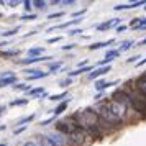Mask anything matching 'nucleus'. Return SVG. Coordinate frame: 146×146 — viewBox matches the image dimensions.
Returning <instances> with one entry per match:
<instances>
[{
	"instance_id": "39448f33",
	"label": "nucleus",
	"mask_w": 146,
	"mask_h": 146,
	"mask_svg": "<svg viewBox=\"0 0 146 146\" xmlns=\"http://www.w3.org/2000/svg\"><path fill=\"white\" fill-rule=\"evenodd\" d=\"M56 128H58V131L62 133V135H71V133H74L76 130H77V125H76V121H71V120H61V121H58L56 123Z\"/></svg>"
},
{
	"instance_id": "412c9836",
	"label": "nucleus",
	"mask_w": 146,
	"mask_h": 146,
	"mask_svg": "<svg viewBox=\"0 0 146 146\" xmlns=\"http://www.w3.org/2000/svg\"><path fill=\"white\" fill-rule=\"evenodd\" d=\"M61 66H62V62H51L49 64V71L51 72H56L58 69H61Z\"/></svg>"
},
{
	"instance_id": "9b49d317",
	"label": "nucleus",
	"mask_w": 146,
	"mask_h": 146,
	"mask_svg": "<svg viewBox=\"0 0 146 146\" xmlns=\"http://www.w3.org/2000/svg\"><path fill=\"white\" fill-rule=\"evenodd\" d=\"M118 23H120V18H115V20L104 21V23H100V25H97V30H99V31H105V30H108V28L115 27V25H118Z\"/></svg>"
},
{
	"instance_id": "49530a36",
	"label": "nucleus",
	"mask_w": 146,
	"mask_h": 146,
	"mask_svg": "<svg viewBox=\"0 0 146 146\" xmlns=\"http://www.w3.org/2000/svg\"><path fill=\"white\" fill-rule=\"evenodd\" d=\"M71 48H74V44H67V46H62V49H71Z\"/></svg>"
},
{
	"instance_id": "b1692460",
	"label": "nucleus",
	"mask_w": 146,
	"mask_h": 146,
	"mask_svg": "<svg viewBox=\"0 0 146 146\" xmlns=\"http://www.w3.org/2000/svg\"><path fill=\"white\" fill-rule=\"evenodd\" d=\"M64 97H67V92H62V94H56V95H51L49 99H51V100H62Z\"/></svg>"
},
{
	"instance_id": "58836bf2",
	"label": "nucleus",
	"mask_w": 146,
	"mask_h": 146,
	"mask_svg": "<svg viewBox=\"0 0 146 146\" xmlns=\"http://www.w3.org/2000/svg\"><path fill=\"white\" fill-rule=\"evenodd\" d=\"M86 13V10H79V12H76V13H72V17H80V15Z\"/></svg>"
},
{
	"instance_id": "473e14b6",
	"label": "nucleus",
	"mask_w": 146,
	"mask_h": 146,
	"mask_svg": "<svg viewBox=\"0 0 146 146\" xmlns=\"http://www.w3.org/2000/svg\"><path fill=\"white\" fill-rule=\"evenodd\" d=\"M23 146H41V145L38 143V141H27Z\"/></svg>"
},
{
	"instance_id": "de8ad7c7",
	"label": "nucleus",
	"mask_w": 146,
	"mask_h": 146,
	"mask_svg": "<svg viewBox=\"0 0 146 146\" xmlns=\"http://www.w3.org/2000/svg\"><path fill=\"white\" fill-rule=\"evenodd\" d=\"M3 128H5V126H3V125H2V126H0V130H3Z\"/></svg>"
},
{
	"instance_id": "2f4dec72",
	"label": "nucleus",
	"mask_w": 146,
	"mask_h": 146,
	"mask_svg": "<svg viewBox=\"0 0 146 146\" xmlns=\"http://www.w3.org/2000/svg\"><path fill=\"white\" fill-rule=\"evenodd\" d=\"M15 89H17V90H27L28 86H27V84H17V86H15Z\"/></svg>"
},
{
	"instance_id": "c756f323",
	"label": "nucleus",
	"mask_w": 146,
	"mask_h": 146,
	"mask_svg": "<svg viewBox=\"0 0 146 146\" xmlns=\"http://www.w3.org/2000/svg\"><path fill=\"white\" fill-rule=\"evenodd\" d=\"M17 31H18V28H15V30H10V31H5V33H3V36H5V38H8V36H13Z\"/></svg>"
},
{
	"instance_id": "a878e982",
	"label": "nucleus",
	"mask_w": 146,
	"mask_h": 146,
	"mask_svg": "<svg viewBox=\"0 0 146 146\" xmlns=\"http://www.w3.org/2000/svg\"><path fill=\"white\" fill-rule=\"evenodd\" d=\"M31 120H35V115H28V117H25V118H21L20 121H18V125H25V123L31 121Z\"/></svg>"
},
{
	"instance_id": "f03ea898",
	"label": "nucleus",
	"mask_w": 146,
	"mask_h": 146,
	"mask_svg": "<svg viewBox=\"0 0 146 146\" xmlns=\"http://www.w3.org/2000/svg\"><path fill=\"white\" fill-rule=\"evenodd\" d=\"M126 94H128V97H130V104H131L133 108H135L136 112H139L141 115H146V97L145 95H141L136 89H133L131 92H126Z\"/></svg>"
},
{
	"instance_id": "dca6fc26",
	"label": "nucleus",
	"mask_w": 146,
	"mask_h": 146,
	"mask_svg": "<svg viewBox=\"0 0 146 146\" xmlns=\"http://www.w3.org/2000/svg\"><path fill=\"white\" fill-rule=\"evenodd\" d=\"M67 104H69V100H64V102H61L59 105L54 108V117H56V115H61V113L64 112V110L67 108Z\"/></svg>"
},
{
	"instance_id": "1a4fd4ad",
	"label": "nucleus",
	"mask_w": 146,
	"mask_h": 146,
	"mask_svg": "<svg viewBox=\"0 0 146 146\" xmlns=\"http://www.w3.org/2000/svg\"><path fill=\"white\" fill-rule=\"evenodd\" d=\"M118 49H110V51H107V54H105V58H104V59L100 61L99 64H100V67L102 66H105L107 62H110V61H113L115 59V58H117V56H118Z\"/></svg>"
},
{
	"instance_id": "f3484780",
	"label": "nucleus",
	"mask_w": 146,
	"mask_h": 146,
	"mask_svg": "<svg viewBox=\"0 0 146 146\" xmlns=\"http://www.w3.org/2000/svg\"><path fill=\"white\" fill-rule=\"evenodd\" d=\"M113 43V40H108V41H100V43H95V44H90L89 46V49H100V48H105L107 44H112Z\"/></svg>"
},
{
	"instance_id": "8fccbe9b",
	"label": "nucleus",
	"mask_w": 146,
	"mask_h": 146,
	"mask_svg": "<svg viewBox=\"0 0 146 146\" xmlns=\"http://www.w3.org/2000/svg\"><path fill=\"white\" fill-rule=\"evenodd\" d=\"M145 10H146V5H145Z\"/></svg>"
},
{
	"instance_id": "f8f14e48",
	"label": "nucleus",
	"mask_w": 146,
	"mask_h": 146,
	"mask_svg": "<svg viewBox=\"0 0 146 146\" xmlns=\"http://www.w3.org/2000/svg\"><path fill=\"white\" fill-rule=\"evenodd\" d=\"M51 59V56H40V58H27V59H21V64H33V62H40V61H48Z\"/></svg>"
},
{
	"instance_id": "4be33fe9",
	"label": "nucleus",
	"mask_w": 146,
	"mask_h": 146,
	"mask_svg": "<svg viewBox=\"0 0 146 146\" xmlns=\"http://www.w3.org/2000/svg\"><path fill=\"white\" fill-rule=\"evenodd\" d=\"M27 102H28L27 99H18V100H12V102H10V105H12V107H15V105H25Z\"/></svg>"
},
{
	"instance_id": "6e6552de",
	"label": "nucleus",
	"mask_w": 146,
	"mask_h": 146,
	"mask_svg": "<svg viewBox=\"0 0 146 146\" xmlns=\"http://www.w3.org/2000/svg\"><path fill=\"white\" fill-rule=\"evenodd\" d=\"M108 71H112V67L110 66H102L99 67V69H95V71H92V72L89 74V79H97V77H100V76H104V74H107Z\"/></svg>"
},
{
	"instance_id": "e433bc0d",
	"label": "nucleus",
	"mask_w": 146,
	"mask_h": 146,
	"mask_svg": "<svg viewBox=\"0 0 146 146\" xmlns=\"http://www.w3.org/2000/svg\"><path fill=\"white\" fill-rule=\"evenodd\" d=\"M79 33H82V30H79V28H76V30H71V31H69V35H79Z\"/></svg>"
},
{
	"instance_id": "bb28decb",
	"label": "nucleus",
	"mask_w": 146,
	"mask_h": 146,
	"mask_svg": "<svg viewBox=\"0 0 146 146\" xmlns=\"http://www.w3.org/2000/svg\"><path fill=\"white\" fill-rule=\"evenodd\" d=\"M18 51L15 49V51H3V53H0V56H3V58H7V56H17Z\"/></svg>"
},
{
	"instance_id": "a211bd4d",
	"label": "nucleus",
	"mask_w": 146,
	"mask_h": 146,
	"mask_svg": "<svg viewBox=\"0 0 146 146\" xmlns=\"http://www.w3.org/2000/svg\"><path fill=\"white\" fill-rule=\"evenodd\" d=\"M131 46H136V44H135L131 40L123 41V43H121V46H120V49H118V53H123V51H126V49H130Z\"/></svg>"
},
{
	"instance_id": "37998d69",
	"label": "nucleus",
	"mask_w": 146,
	"mask_h": 146,
	"mask_svg": "<svg viewBox=\"0 0 146 146\" xmlns=\"http://www.w3.org/2000/svg\"><path fill=\"white\" fill-rule=\"evenodd\" d=\"M20 2H8V7H17Z\"/></svg>"
},
{
	"instance_id": "09e8293b",
	"label": "nucleus",
	"mask_w": 146,
	"mask_h": 146,
	"mask_svg": "<svg viewBox=\"0 0 146 146\" xmlns=\"http://www.w3.org/2000/svg\"><path fill=\"white\" fill-rule=\"evenodd\" d=\"M0 146H5V145H3V143H2V145H0Z\"/></svg>"
},
{
	"instance_id": "20e7f679",
	"label": "nucleus",
	"mask_w": 146,
	"mask_h": 146,
	"mask_svg": "<svg viewBox=\"0 0 146 146\" xmlns=\"http://www.w3.org/2000/svg\"><path fill=\"white\" fill-rule=\"evenodd\" d=\"M69 143L72 146H89V143H90V135L87 131H84V130L77 128L74 133L69 135Z\"/></svg>"
},
{
	"instance_id": "c9c22d12",
	"label": "nucleus",
	"mask_w": 146,
	"mask_h": 146,
	"mask_svg": "<svg viewBox=\"0 0 146 146\" xmlns=\"http://www.w3.org/2000/svg\"><path fill=\"white\" fill-rule=\"evenodd\" d=\"M56 41H61V36H54V38H49L48 43H56Z\"/></svg>"
},
{
	"instance_id": "ddd939ff",
	"label": "nucleus",
	"mask_w": 146,
	"mask_h": 146,
	"mask_svg": "<svg viewBox=\"0 0 146 146\" xmlns=\"http://www.w3.org/2000/svg\"><path fill=\"white\" fill-rule=\"evenodd\" d=\"M17 82V76H10V77H3V79H0V87H7L10 84H15Z\"/></svg>"
},
{
	"instance_id": "4c0bfd02",
	"label": "nucleus",
	"mask_w": 146,
	"mask_h": 146,
	"mask_svg": "<svg viewBox=\"0 0 146 146\" xmlns=\"http://www.w3.org/2000/svg\"><path fill=\"white\" fill-rule=\"evenodd\" d=\"M125 25H118V27H117V31H118V33H121V31H125Z\"/></svg>"
},
{
	"instance_id": "393cba45",
	"label": "nucleus",
	"mask_w": 146,
	"mask_h": 146,
	"mask_svg": "<svg viewBox=\"0 0 146 146\" xmlns=\"http://www.w3.org/2000/svg\"><path fill=\"white\" fill-rule=\"evenodd\" d=\"M143 28H146V18H141V20L138 21V25L133 28V30H143Z\"/></svg>"
},
{
	"instance_id": "423d86ee",
	"label": "nucleus",
	"mask_w": 146,
	"mask_h": 146,
	"mask_svg": "<svg viewBox=\"0 0 146 146\" xmlns=\"http://www.w3.org/2000/svg\"><path fill=\"white\" fill-rule=\"evenodd\" d=\"M48 139L53 143V146H66L67 145V136L66 135H62V133L56 131V133H49L46 135Z\"/></svg>"
},
{
	"instance_id": "aec40b11",
	"label": "nucleus",
	"mask_w": 146,
	"mask_h": 146,
	"mask_svg": "<svg viewBox=\"0 0 146 146\" xmlns=\"http://www.w3.org/2000/svg\"><path fill=\"white\" fill-rule=\"evenodd\" d=\"M30 95H44V89H43V87L31 89V90H30Z\"/></svg>"
},
{
	"instance_id": "6ab92c4d",
	"label": "nucleus",
	"mask_w": 146,
	"mask_h": 146,
	"mask_svg": "<svg viewBox=\"0 0 146 146\" xmlns=\"http://www.w3.org/2000/svg\"><path fill=\"white\" fill-rule=\"evenodd\" d=\"M48 74L46 72H41V71H38V72H35V74H30L28 76V79L30 80H35V79H41V77H46Z\"/></svg>"
},
{
	"instance_id": "c85d7f7f",
	"label": "nucleus",
	"mask_w": 146,
	"mask_h": 146,
	"mask_svg": "<svg viewBox=\"0 0 146 146\" xmlns=\"http://www.w3.org/2000/svg\"><path fill=\"white\" fill-rule=\"evenodd\" d=\"M35 18H36V15H33V13H28V15H23V17H21V20H35Z\"/></svg>"
},
{
	"instance_id": "2eb2a0df",
	"label": "nucleus",
	"mask_w": 146,
	"mask_h": 146,
	"mask_svg": "<svg viewBox=\"0 0 146 146\" xmlns=\"http://www.w3.org/2000/svg\"><path fill=\"white\" fill-rule=\"evenodd\" d=\"M43 53H44V49H43V48H31V49H28L30 58H40Z\"/></svg>"
},
{
	"instance_id": "4468645a",
	"label": "nucleus",
	"mask_w": 146,
	"mask_h": 146,
	"mask_svg": "<svg viewBox=\"0 0 146 146\" xmlns=\"http://www.w3.org/2000/svg\"><path fill=\"white\" fill-rule=\"evenodd\" d=\"M80 20H82V18H74V20H69V21H66V23H61V25H58V27H54V28H67V27H72V25H76V23H79ZM54 28H51L49 31H54Z\"/></svg>"
},
{
	"instance_id": "f704fd0d",
	"label": "nucleus",
	"mask_w": 146,
	"mask_h": 146,
	"mask_svg": "<svg viewBox=\"0 0 146 146\" xmlns=\"http://www.w3.org/2000/svg\"><path fill=\"white\" fill-rule=\"evenodd\" d=\"M58 3H61V5H72L74 0H67V2L66 0H62V2H58Z\"/></svg>"
},
{
	"instance_id": "0eeeda50",
	"label": "nucleus",
	"mask_w": 146,
	"mask_h": 146,
	"mask_svg": "<svg viewBox=\"0 0 146 146\" xmlns=\"http://www.w3.org/2000/svg\"><path fill=\"white\" fill-rule=\"evenodd\" d=\"M135 89H136L141 95L146 97V74H141L138 79L135 80Z\"/></svg>"
},
{
	"instance_id": "7ed1b4c3",
	"label": "nucleus",
	"mask_w": 146,
	"mask_h": 146,
	"mask_svg": "<svg viewBox=\"0 0 146 146\" xmlns=\"http://www.w3.org/2000/svg\"><path fill=\"white\" fill-rule=\"evenodd\" d=\"M105 107L110 110V112L117 117L118 120L121 118H125V115H126V104H123V102H120V100H115V99H110V100H107L105 102Z\"/></svg>"
},
{
	"instance_id": "7c9ffc66",
	"label": "nucleus",
	"mask_w": 146,
	"mask_h": 146,
	"mask_svg": "<svg viewBox=\"0 0 146 146\" xmlns=\"http://www.w3.org/2000/svg\"><path fill=\"white\" fill-rule=\"evenodd\" d=\"M23 5H25V10H31V7H33V2L25 0V2H23Z\"/></svg>"
},
{
	"instance_id": "72a5a7b5",
	"label": "nucleus",
	"mask_w": 146,
	"mask_h": 146,
	"mask_svg": "<svg viewBox=\"0 0 146 146\" xmlns=\"http://www.w3.org/2000/svg\"><path fill=\"white\" fill-rule=\"evenodd\" d=\"M71 82H72V80H71V77H69V79H66V80H61V84H59V86L66 87V86H69V84H71Z\"/></svg>"
},
{
	"instance_id": "f257e3e1",
	"label": "nucleus",
	"mask_w": 146,
	"mask_h": 146,
	"mask_svg": "<svg viewBox=\"0 0 146 146\" xmlns=\"http://www.w3.org/2000/svg\"><path fill=\"white\" fill-rule=\"evenodd\" d=\"M74 120H76L77 128L90 133V135H95V136L100 135V117L92 108H86V110L77 112L74 115Z\"/></svg>"
},
{
	"instance_id": "9d476101",
	"label": "nucleus",
	"mask_w": 146,
	"mask_h": 146,
	"mask_svg": "<svg viewBox=\"0 0 146 146\" xmlns=\"http://www.w3.org/2000/svg\"><path fill=\"white\" fill-rule=\"evenodd\" d=\"M117 84H118V80H112V82L97 80V82H95V89H97L99 92H102V90H105V89H108V87H112V86H117Z\"/></svg>"
},
{
	"instance_id": "ea45409f",
	"label": "nucleus",
	"mask_w": 146,
	"mask_h": 146,
	"mask_svg": "<svg viewBox=\"0 0 146 146\" xmlns=\"http://www.w3.org/2000/svg\"><path fill=\"white\" fill-rule=\"evenodd\" d=\"M138 58H139V56H133V58L128 59V62H138Z\"/></svg>"
},
{
	"instance_id": "5701e85b",
	"label": "nucleus",
	"mask_w": 146,
	"mask_h": 146,
	"mask_svg": "<svg viewBox=\"0 0 146 146\" xmlns=\"http://www.w3.org/2000/svg\"><path fill=\"white\" fill-rule=\"evenodd\" d=\"M33 5H35L36 8H44V7L48 5V3L44 2V0H35V2H33Z\"/></svg>"
},
{
	"instance_id": "3c124183",
	"label": "nucleus",
	"mask_w": 146,
	"mask_h": 146,
	"mask_svg": "<svg viewBox=\"0 0 146 146\" xmlns=\"http://www.w3.org/2000/svg\"><path fill=\"white\" fill-rule=\"evenodd\" d=\"M0 17H2V15H0Z\"/></svg>"
},
{
	"instance_id": "cd10ccee",
	"label": "nucleus",
	"mask_w": 146,
	"mask_h": 146,
	"mask_svg": "<svg viewBox=\"0 0 146 146\" xmlns=\"http://www.w3.org/2000/svg\"><path fill=\"white\" fill-rule=\"evenodd\" d=\"M64 15V12H58V13H51L49 17H48V20H54V18H59V17H62Z\"/></svg>"
},
{
	"instance_id": "a19ab883",
	"label": "nucleus",
	"mask_w": 146,
	"mask_h": 146,
	"mask_svg": "<svg viewBox=\"0 0 146 146\" xmlns=\"http://www.w3.org/2000/svg\"><path fill=\"white\" fill-rule=\"evenodd\" d=\"M53 120H54V117H53V118H48V120H44V121H41V125H48V123H51Z\"/></svg>"
},
{
	"instance_id": "79ce46f5",
	"label": "nucleus",
	"mask_w": 146,
	"mask_h": 146,
	"mask_svg": "<svg viewBox=\"0 0 146 146\" xmlns=\"http://www.w3.org/2000/svg\"><path fill=\"white\" fill-rule=\"evenodd\" d=\"M23 130H25V126H20V128H17V130H15V135H18V133H21Z\"/></svg>"
},
{
	"instance_id": "c03bdc74",
	"label": "nucleus",
	"mask_w": 146,
	"mask_h": 146,
	"mask_svg": "<svg viewBox=\"0 0 146 146\" xmlns=\"http://www.w3.org/2000/svg\"><path fill=\"white\" fill-rule=\"evenodd\" d=\"M136 64H138V66H143V64H146V58H145V59H141V61H138Z\"/></svg>"
},
{
	"instance_id": "a18cd8bd",
	"label": "nucleus",
	"mask_w": 146,
	"mask_h": 146,
	"mask_svg": "<svg viewBox=\"0 0 146 146\" xmlns=\"http://www.w3.org/2000/svg\"><path fill=\"white\" fill-rule=\"evenodd\" d=\"M143 44H146V38H145V40H141V41H139V43L136 44V46H143Z\"/></svg>"
}]
</instances>
